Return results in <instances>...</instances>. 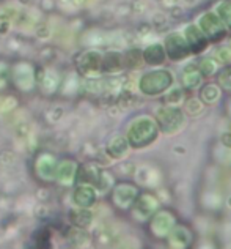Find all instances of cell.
<instances>
[{"mask_svg":"<svg viewBox=\"0 0 231 249\" xmlns=\"http://www.w3.org/2000/svg\"><path fill=\"white\" fill-rule=\"evenodd\" d=\"M132 205H134L132 208H134L135 218L140 222H145L147 219H149L151 216H153L157 212V210H159L161 202H159V199H157L154 194L143 193L140 196H137Z\"/></svg>","mask_w":231,"mask_h":249,"instance_id":"cell-7","label":"cell"},{"mask_svg":"<svg viewBox=\"0 0 231 249\" xmlns=\"http://www.w3.org/2000/svg\"><path fill=\"white\" fill-rule=\"evenodd\" d=\"M213 57L219 65H231V46H222L214 52Z\"/></svg>","mask_w":231,"mask_h":249,"instance_id":"cell-18","label":"cell"},{"mask_svg":"<svg viewBox=\"0 0 231 249\" xmlns=\"http://www.w3.org/2000/svg\"><path fill=\"white\" fill-rule=\"evenodd\" d=\"M222 98V89L219 87V84H206V85H201V90H200V100L204 104H217L220 101Z\"/></svg>","mask_w":231,"mask_h":249,"instance_id":"cell-13","label":"cell"},{"mask_svg":"<svg viewBox=\"0 0 231 249\" xmlns=\"http://www.w3.org/2000/svg\"><path fill=\"white\" fill-rule=\"evenodd\" d=\"M181 85L186 90H197L203 85V74L200 73L197 65L190 63L184 67L181 73Z\"/></svg>","mask_w":231,"mask_h":249,"instance_id":"cell-10","label":"cell"},{"mask_svg":"<svg viewBox=\"0 0 231 249\" xmlns=\"http://www.w3.org/2000/svg\"><path fill=\"white\" fill-rule=\"evenodd\" d=\"M184 100H186V95H184L182 87H173V85H171V87L165 91L164 101L165 104H168V106H181Z\"/></svg>","mask_w":231,"mask_h":249,"instance_id":"cell-16","label":"cell"},{"mask_svg":"<svg viewBox=\"0 0 231 249\" xmlns=\"http://www.w3.org/2000/svg\"><path fill=\"white\" fill-rule=\"evenodd\" d=\"M168 246L173 249H186L190 248L194 243V232L184 224H175L170 233L167 235Z\"/></svg>","mask_w":231,"mask_h":249,"instance_id":"cell-9","label":"cell"},{"mask_svg":"<svg viewBox=\"0 0 231 249\" xmlns=\"http://www.w3.org/2000/svg\"><path fill=\"white\" fill-rule=\"evenodd\" d=\"M198 27L203 30V34L209 38L211 43H219L228 35V29L222 22V19L214 13V10L203 13L198 19Z\"/></svg>","mask_w":231,"mask_h":249,"instance_id":"cell-5","label":"cell"},{"mask_svg":"<svg viewBox=\"0 0 231 249\" xmlns=\"http://www.w3.org/2000/svg\"><path fill=\"white\" fill-rule=\"evenodd\" d=\"M126 60H128V67L129 68H137V67H140V63L143 62V55H142V52L140 51H131L128 57H126Z\"/></svg>","mask_w":231,"mask_h":249,"instance_id":"cell-21","label":"cell"},{"mask_svg":"<svg viewBox=\"0 0 231 249\" xmlns=\"http://www.w3.org/2000/svg\"><path fill=\"white\" fill-rule=\"evenodd\" d=\"M214 13L222 19L225 27L231 30V0H219L214 6Z\"/></svg>","mask_w":231,"mask_h":249,"instance_id":"cell-14","label":"cell"},{"mask_svg":"<svg viewBox=\"0 0 231 249\" xmlns=\"http://www.w3.org/2000/svg\"><path fill=\"white\" fill-rule=\"evenodd\" d=\"M164 49H165V55H167V60L175 63L187 60L192 55L186 38L182 36V34H178V32H173V34L165 36Z\"/></svg>","mask_w":231,"mask_h":249,"instance_id":"cell-4","label":"cell"},{"mask_svg":"<svg viewBox=\"0 0 231 249\" xmlns=\"http://www.w3.org/2000/svg\"><path fill=\"white\" fill-rule=\"evenodd\" d=\"M197 67H198V70H200V73L203 74V77H211L217 73V70H219V63L214 60V57H206V58H203Z\"/></svg>","mask_w":231,"mask_h":249,"instance_id":"cell-17","label":"cell"},{"mask_svg":"<svg viewBox=\"0 0 231 249\" xmlns=\"http://www.w3.org/2000/svg\"><path fill=\"white\" fill-rule=\"evenodd\" d=\"M217 84H219L220 89L231 91V65H227L219 73V76H217Z\"/></svg>","mask_w":231,"mask_h":249,"instance_id":"cell-19","label":"cell"},{"mask_svg":"<svg viewBox=\"0 0 231 249\" xmlns=\"http://www.w3.org/2000/svg\"><path fill=\"white\" fill-rule=\"evenodd\" d=\"M156 123L159 126V131L165 136H175L181 133L186 126V114L181 106H165L156 110Z\"/></svg>","mask_w":231,"mask_h":249,"instance_id":"cell-2","label":"cell"},{"mask_svg":"<svg viewBox=\"0 0 231 249\" xmlns=\"http://www.w3.org/2000/svg\"><path fill=\"white\" fill-rule=\"evenodd\" d=\"M159 126L151 115H140L131 123L128 129V142L134 148H145L154 143L159 137Z\"/></svg>","mask_w":231,"mask_h":249,"instance_id":"cell-1","label":"cell"},{"mask_svg":"<svg viewBox=\"0 0 231 249\" xmlns=\"http://www.w3.org/2000/svg\"><path fill=\"white\" fill-rule=\"evenodd\" d=\"M143 55V62L149 65V67H161L167 60V55H165V49L164 44L159 43H153L147 46V49L142 52Z\"/></svg>","mask_w":231,"mask_h":249,"instance_id":"cell-12","label":"cell"},{"mask_svg":"<svg viewBox=\"0 0 231 249\" xmlns=\"http://www.w3.org/2000/svg\"><path fill=\"white\" fill-rule=\"evenodd\" d=\"M220 142H222V145L225 148L231 150V133H230V131H228V133H223L220 136Z\"/></svg>","mask_w":231,"mask_h":249,"instance_id":"cell-22","label":"cell"},{"mask_svg":"<svg viewBox=\"0 0 231 249\" xmlns=\"http://www.w3.org/2000/svg\"><path fill=\"white\" fill-rule=\"evenodd\" d=\"M175 82V76L168 70H154L145 73L138 82V89L145 96H161Z\"/></svg>","mask_w":231,"mask_h":249,"instance_id":"cell-3","label":"cell"},{"mask_svg":"<svg viewBox=\"0 0 231 249\" xmlns=\"http://www.w3.org/2000/svg\"><path fill=\"white\" fill-rule=\"evenodd\" d=\"M182 36L186 38V41L189 44V49L192 54L198 55V54H203L204 51L209 48V38L203 34V30L198 27V24H187L184 27V34Z\"/></svg>","mask_w":231,"mask_h":249,"instance_id":"cell-8","label":"cell"},{"mask_svg":"<svg viewBox=\"0 0 231 249\" xmlns=\"http://www.w3.org/2000/svg\"><path fill=\"white\" fill-rule=\"evenodd\" d=\"M184 114H187L190 117H197L200 115L204 110V103L197 96H190L187 100H184V103L181 104Z\"/></svg>","mask_w":231,"mask_h":249,"instance_id":"cell-15","label":"cell"},{"mask_svg":"<svg viewBox=\"0 0 231 249\" xmlns=\"http://www.w3.org/2000/svg\"><path fill=\"white\" fill-rule=\"evenodd\" d=\"M121 68V55L120 54H110L105 57V70L116 71Z\"/></svg>","mask_w":231,"mask_h":249,"instance_id":"cell-20","label":"cell"},{"mask_svg":"<svg viewBox=\"0 0 231 249\" xmlns=\"http://www.w3.org/2000/svg\"><path fill=\"white\" fill-rule=\"evenodd\" d=\"M176 224V216L170 210H157L151 216L149 221V232L157 240H165L171 229Z\"/></svg>","mask_w":231,"mask_h":249,"instance_id":"cell-6","label":"cell"},{"mask_svg":"<svg viewBox=\"0 0 231 249\" xmlns=\"http://www.w3.org/2000/svg\"><path fill=\"white\" fill-rule=\"evenodd\" d=\"M138 196V191L134 185H120L114 193V199L116 202V205L126 210L129 208L132 204H134L135 197Z\"/></svg>","mask_w":231,"mask_h":249,"instance_id":"cell-11","label":"cell"}]
</instances>
